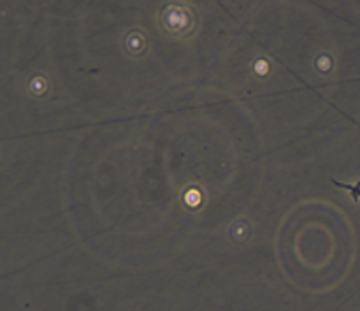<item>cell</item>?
<instances>
[{
	"mask_svg": "<svg viewBox=\"0 0 360 311\" xmlns=\"http://www.w3.org/2000/svg\"><path fill=\"white\" fill-rule=\"evenodd\" d=\"M334 183H336L340 189L350 192L352 197H354L355 201H360V183H354V185H350V183H338V182H334Z\"/></svg>",
	"mask_w": 360,
	"mask_h": 311,
	"instance_id": "cell-1",
	"label": "cell"
}]
</instances>
